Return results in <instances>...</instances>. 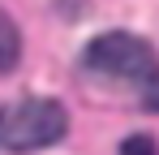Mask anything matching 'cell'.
Returning <instances> with one entry per match:
<instances>
[{
    "mask_svg": "<svg viewBox=\"0 0 159 155\" xmlns=\"http://www.w3.org/2000/svg\"><path fill=\"white\" fill-rule=\"evenodd\" d=\"M82 69L107 86L146 91L159 82V52L129 30H107L82 48Z\"/></svg>",
    "mask_w": 159,
    "mask_h": 155,
    "instance_id": "cell-1",
    "label": "cell"
},
{
    "mask_svg": "<svg viewBox=\"0 0 159 155\" xmlns=\"http://www.w3.org/2000/svg\"><path fill=\"white\" fill-rule=\"evenodd\" d=\"M65 134H69V112L60 99L22 95L13 103H0V151H43L56 147Z\"/></svg>",
    "mask_w": 159,
    "mask_h": 155,
    "instance_id": "cell-2",
    "label": "cell"
},
{
    "mask_svg": "<svg viewBox=\"0 0 159 155\" xmlns=\"http://www.w3.org/2000/svg\"><path fill=\"white\" fill-rule=\"evenodd\" d=\"M17 56H22V35H17L13 17L0 9V73H9L17 65Z\"/></svg>",
    "mask_w": 159,
    "mask_h": 155,
    "instance_id": "cell-3",
    "label": "cell"
},
{
    "mask_svg": "<svg viewBox=\"0 0 159 155\" xmlns=\"http://www.w3.org/2000/svg\"><path fill=\"white\" fill-rule=\"evenodd\" d=\"M120 155H159V151H155V138L151 134H133V138L120 142Z\"/></svg>",
    "mask_w": 159,
    "mask_h": 155,
    "instance_id": "cell-4",
    "label": "cell"
},
{
    "mask_svg": "<svg viewBox=\"0 0 159 155\" xmlns=\"http://www.w3.org/2000/svg\"><path fill=\"white\" fill-rule=\"evenodd\" d=\"M142 103H146L151 112H159V82H155V86H146V91H142Z\"/></svg>",
    "mask_w": 159,
    "mask_h": 155,
    "instance_id": "cell-5",
    "label": "cell"
}]
</instances>
